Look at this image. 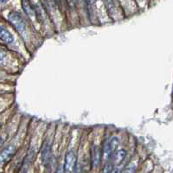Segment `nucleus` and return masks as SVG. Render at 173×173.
Instances as JSON below:
<instances>
[{
	"label": "nucleus",
	"instance_id": "f257e3e1",
	"mask_svg": "<svg viewBox=\"0 0 173 173\" xmlns=\"http://www.w3.org/2000/svg\"><path fill=\"white\" fill-rule=\"evenodd\" d=\"M9 22L12 24V26H14L15 29L19 33H24L26 30V24L23 21V17H22L18 13L16 12H11V14L8 16Z\"/></svg>",
	"mask_w": 173,
	"mask_h": 173
},
{
	"label": "nucleus",
	"instance_id": "f03ea898",
	"mask_svg": "<svg viewBox=\"0 0 173 173\" xmlns=\"http://www.w3.org/2000/svg\"><path fill=\"white\" fill-rule=\"evenodd\" d=\"M76 157L75 152L73 151H69L67 152L66 157H65V171L67 173H72L74 169H75V165H76Z\"/></svg>",
	"mask_w": 173,
	"mask_h": 173
},
{
	"label": "nucleus",
	"instance_id": "7ed1b4c3",
	"mask_svg": "<svg viewBox=\"0 0 173 173\" xmlns=\"http://www.w3.org/2000/svg\"><path fill=\"white\" fill-rule=\"evenodd\" d=\"M92 162L94 168H97L101 163V155H100V150L97 146H92Z\"/></svg>",
	"mask_w": 173,
	"mask_h": 173
},
{
	"label": "nucleus",
	"instance_id": "20e7f679",
	"mask_svg": "<svg viewBox=\"0 0 173 173\" xmlns=\"http://www.w3.org/2000/svg\"><path fill=\"white\" fill-rule=\"evenodd\" d=\"M14 151H15V147L12 146V145L9 146L8 147H6L5 149L2 151V154H1V162L3 163V164L7 162L11 157Z\"/></svg>",
	"mask_w": 173,
	"mask_h": 173
},
{
	"label": "nucleus",
	"instance_id": "39448f33",
	"mask_svg": "<svg viewBox=\"0 0 173 173\" xmlns=\"http://www.w3.org/2000/svg\"><path fill=\"white\" fill-rule=\"evenodd\" d=\"M0 38L3 42H5V43H11L14 40V38H13L11 33L3 27L1 28V30H0Z\"/></svg>",
	"mask_w": 173,
	"mask_h": 173
},
{
	"label": "nucleus",
	"instance_id": "423d86ee",
	"mask_svg": "<svg viewBox=\"0 0 173 173\" xmlns=\"http://www.w3.org/2000/svg\"><path fill=\"white\" fill-rule=\"evenodd\" d=\"M49 151H50V146H49L48 142H45L43 146V149H42V152H41L42 159H43V162L48 160V158L49 157V154H50Z\"/></svg>",
	"mask_w": 173,
	"mask_h": 173
},
{
	"label": "nucleus",
	"instance_id": "0eeeda50",
	"mask_svg": "<svg viewBox=\"0 0 173 173\" xmlns=\"http://www.w3.org/2000/svg\"><path fill=\"white\" fill-rule=\"evenodd\" d=\"M125 154H126V151H125L124 149H120L119 151H117V153L115 154L114 156V163L115 164H119L125 157Z\"/></svg>",
	"mask_w": 173,
	"mask_h": 173
},
{
	"label": "nucleus",
	"instance_id": "6e6552de",
	"mask_svg": "<svg viewBox=\"0 0 173 173\" xmlns=\"http://www.w3.org/2000/svg\"><path fill=\"white\" fill-rule=\"evenodd\" d=\"M22 5H23V10L26 12V14H27L28 16H32L34 15V13H35L34 10H33V8L30 5L29 2H27V1H23L22 2Z\"/></svg>",
	"mask_w": 173,
	"mask_h": 173
},
{
	"label": "nucleus",
	"instance_id": "1a4fd4ad",
	"mask_svg": "<svg viewBox=\"0 0 173 173\" xmlns=\"http://www.w3.org/2000/svg\"><path fill=\"white\" fill-rule=\"evenodd\" d=\"M119 138H118V137H116V136L113 137V138L109 140V145H110V149H111V152H112V154L114 153V151H116L117 147H118V146H119Z\"/></svg>",
	"mask_w": 173,
	"mask_h": 173
},
{
	"label": "nucleus",
	"instance_id": "9d476101",
	"mask_svg": "<svg viewBox=\"0 0 173 173\" xmlns=\"http://www.w3.org/2000/svg\"><path fill=\"white\" fill-rule=\"evenodd\" d=\"M112 154L111 149H110V145H109V140L106 141V143L104 144V148H103V157L104 159H108L110 157V155Z\"/></svg>",
	"mask_w": 173,
	"mask_h": 173
},
{
	"label": "nucleus",
	"instance_id": "9b49d317",
	"mask_svg": "<svg viewBox=\"0 0 173 173\" xmlns=\"http://www.w3.org/2000/svg\"><path fill=\"white\" fill-rule=\"evenodd\" d=\"M136 167H137V166H136V164H134V163H131V164H129L126 166V168H125V173H133L135 171Z\"/></svg>",
	"mask_w": 173,
	"mask_h": 173
},
{
	"label": "nucleus",
	"instance_id": "f8f14e48",
	"mask_svg": "<svg viewBox=\"0 0 173 173\" xmlns=\"http://www.w3.org/2000/svg\"><path fill=\"white\" fill-rule=\"evenodd\" d=\"M121 171H122V166L119 165V166L114 168L112 171H110V173H121Z\"/></svg>",
	"mask_w": 173,
	"mask_h": 173
},
{
	"label": "nucleus",
	"instance_id": "ddd939ff",
	"mask_svg": "<svg viewBox=\"0 0 173 173\" xmlns=\"http://www.w3.org/2000/svg\"><path fill=\"white\" fill-rule=\"evenodd\" d=\"M56 173H65L64 170H63V168H62V167L58 168V170H57Z\"/></svg>",
	"mask_w": 173,
	"mask_h": 173
},
{
	"label": "nucleus",
	"instance_id": "4468645a",
	"mask_svg": "<svg viewBox=\"0 0 173 173\" xmlns=\"http://www.w3.org/2000/svg\"><path fill=\"white\" fill-rule=\"evenodd\" d=\"M76 173H80V171H79V170H77V171H76Z\"/></svg>",
	"mask_w": 173,
	"mask_h": 173
}]
</instances>
